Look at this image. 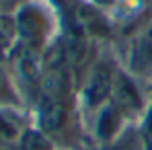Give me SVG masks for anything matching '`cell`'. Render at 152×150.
Listing matches in <instances>:
<instances>
[{"label":"cell","mask_w":152,"mask_h":150,"mask_svg":"<svg viewBox=\"0 0 152 150\" xmlns=\"http://www.w3.org/2000/svg\"><path fill=\"white\" fill-rule=\"evenodd\" d=\"M2 150H17V148H15V146H12V148H2Z\"/></svg>","instance_id":"obj_13"},{"label":"cell","mask_w":152,"mask_h":150,"mask_svg":"<svg viewBox=\"0 0 152 150\" xmlns=\"http://www.w3.org/2000/svg\"><path fill=\"white\" fill-rule=\"evenodd\" d=\"M86 2H91V4H95V6H99L103 10H109L111 6H113V2L115 0H86Z\"/></svg>","instance_id":"obj_12"},{"label":"cell","mask_w":152,"mask_h":150,"mask_svg":"<svg viewBox=\"0 0 152 150\" xmlns=\"http://www.w3.org/2000/svg\"><path fill=\"white\" fill-rule=\"evenodd\" d=\"M121 66L142 84L152 86V19L140 25L129 37Z\"/></svg>","instance_id":"obj_4"},{"label":"cell","mask_w":152,"mask_h":150,"mask_svg":"<svg viewBox=\"0 0 152 150\" xmlns=\"http://www.w3.org/2000/svg\"><path fill=\"white\" fill-rule=\"evenodd\" d=\"M101 150H148V144L144 140L140 124H129L109 146Z\"/></svg>","instance_id":"obj_9"},{"label":"cell","mask_w":152,"mask_h":150,"mask_svg":"<svg viewBox=\"0 0 152 150\" xmlns=\"http://www.w3.org/2000/svg\"><path fill=\"white\" fill-rule=\"evenodd\" d=\"M25 2H29V0H0V15H12Z\"/></svg>","instance_id":"obj_11"},{"label":"cell","mask_w":152,"mask_h":150,"mask_svg":"<svg viewBox=\"0 0 152 150\" xmlns=\"http://www.w3.org/2000/svg\"><path fill=\"white\" fill-rule=\"evenodd\" d=\"M109 101L121 111L129 124H142L150 107V91L124 66H119Z\"/></svg>","instance_id":"obj_3"},{"label":"cell","mask_w":152,"mask_h":150,"mask_svg":"<svg viewBox=\"0 0 152 150\" xmlns=\"http://www.w3.org/2000/svg\"><path fill=\"white\" fill-rule=\"evenodd\" d=\"M15 45L45 53L58 41L62 25L56 8L48 0H29L12 12Z\"/></svg>","instance_id":"obj_1"},{"label":"cell","mask_w":152,"mask_h":150,"mask_svg":"<svg viewBox=\"0 0 152 150\" xmlns=\"http://www.w3.org/2000/svg\"><path fill=\"white\" fill-rule=\"evenodd\" d=\"M0 107H27L25 99L12 78L6 58L0 56Z\"/></svg>","instance_id":"obj_8"},{"label":"cell","mask_w":152,"mask_h":150,"mask_svg":"<svg viewBox=\"0 0 152 150\" xmlns=\"http://www.w3.org/2000/svg\"><path fill=\"white\" fill-rule=\"evenodd\" d=\"M33 124L29 107H0V150L17 146L21 134Z\"/></svg>","instance_id":"obj_6"},{"label":"cell","mask_w":152,"mask_h":150,"mask_svg":"<svg viewBox=\"0 0 152 150\" xmlns=\"http://www.w3.org/2000/svg\"><path fill=\"white\" fill-rule=\"evenodd\" d=\"M119 66H121V60H117V56L109 48H103L97 51L95 60L82 74L78 84V111H80L84 130L86 124L93 119V115L103 105L109 103Z\"/></svg>","instance_id":"obj_2"},{"label":"cell","mask_w":152,"mask_h":150,"mask_svg":"<svg viewBox=\"0 0 152 150\" xmlns=\"http://www.w3.org/2000/svg\"><path fill=\"white\" fill-rule=\"evenodd\" d=\"M129 121L121 115V111L109 101L107 105H103L101 109L93 115V119L86 124V130L91 134V138L95 140L97 146H109L124 130H126Z\"/></svg>","instance_id":"obj_5"},{"label":"cell","mask_w":152,"mask_h":150,"mask_svg":"<svg viewBox=\"0 0 152 150\" xmlns=\"http://www.w3.org/2000/svg\"><path fill=\"white\" fill-rule=\"evenodd\" d=\"M15 148L17 150H58V146L53 144V140L45 132H41L35 124H31L21 134Z\"/></svg>","instance_id":"obj_10"},{"label":"cell","mask_w":152,"mask_h":150,"mask_svg":"<svg viewBox=\"0 0 152 150\" xmlns=\"http://www.w3.org/2000/svg\"><path fill=\"white\" fill-rule=\"evenodd\" d=\"M150 6V0H115L113 6L107 10L111 23L117 27H129L138 25L140 19L146 15Z\"/></svg>","instance_id":"obj_7"}]
</instances>
